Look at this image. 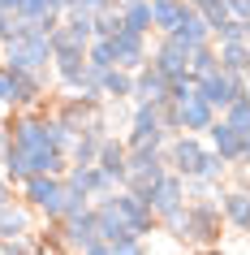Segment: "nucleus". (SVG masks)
<instances>
[{"label": "nucleus", "instance_id": "obj_1", "mask_svg": "<svg viewBox=\"0 0 250 255\" xmlns=\"http://www.w3.org/2000/svg\"><path fill=\"white\" fill-rule=\"evenodd\" d=\"M160 225L168 229L177 242H185V247H216L224 234V216L220 208H216V199H185L181 208L172 216H164Z\"/></svg>", "mask_w": 250, "mask_h": 255}, {"label": "nucleus", "instance_id": "obj_2", "mask_svg": "<svg viewBox=\"0 0 250 255\" xmlns=\"http://www.w3.org/2000/svg\"><path fill=\"white\" fill-rule=\"evenodd\" d=\"M0 65L4 69H48L52 65V43H48V30H26V35H13V39L0 43Z\"/></svg>", "mask_w": 250, "mask_h": 255}, {"label": "nucleus", "instance_id": "obj_3", "mask_svg": "<svg viewBox=\"0 0 250 255\" xmlns=\"http://www.w3.org/2000/svg\"><path fill=\"white\" fill-rule=\"evenodd\" d=\"M17 199L26 203L30 212H39L43 221H61V195H65V177L61 173H30L17 182Z\"/></svg>", "mask_w": 250, "mask_h": 255}, {"label": "nucleus", "instance_id": "obj_4", "mask_svg": "<svg viewBox=\"0 0 250 255\" xmlns=\"http://www.w3.org/2000/svg\"><path fill=\"white\" fill-rule=\"evenodd\" d=\"M164 169H168L164 164V147H125V182L121 186L134 190V195H143Z\"/></svg>", "mask_w": 250, "mask_h": 255}, {"label": "nucleus", "instance_id": "obj_5", "mask_svg": "<svg viewBox=\"0 0 250 255\" xmlns=\"http://www.w3.org/2000/svg\"><path fill=\"white\" fill-rule=\"evenodd\" d=\"M172 130L160 126L156 104H134L130 108V126H125V147H164V138Z\"/></svg>", "mask_w": 250, "mask_h": 255}, {"label": "nucleus", "instance_id": "obj_6", "mask_svg": "<svg viewBox=\"0 0 250 255\" xmlns=\"http://www.w3.org/2000/svg\"><path fill=\"white\" fill-rule=\"evenodd\" d=\"M194 95L203 100V104H211L216 113H220L229 100L246 95V74H224V69H211V74L194 78Z\"/></svg>", "mask_w": 250, "mask_h": 255}, {"label": "nucleus", "instance_id": "obj_7", "mask_svg": "<svg viewBox=\"0 0 250 255\" xmlns=\"http://www.w3.org/2000/svg\"><path fill=\"white\" fill-rule=\"evenodd\" d=\"M203 143H207L224 164H246L250 160V134H242V130H233V126H224L220 117L203 130Z\"/></svg>", "mask_w": 250, "mask_h": 255}, {"label": "nucleus", "instance_id": "obj_8", "mask_svg": "<svg viewBox=\"0 0 250 255\" xmlns=\"http://www.w3.org/2000/svg\"><path fill=\"white\" fill-rule=\"evenodd\" d=\"M203 147H207V143H203V134H185V130H172V134L164 138V164H168L172 173H181V177H194Z\"/></svg>", "mask_w": 250, "mask_h": 255}, {"label": "nucleus", "instance_id": "obj_9", "mask_svg": "<svg viewBox=\"0 0 250 255\" xmlns=\"http://www.w3.org/2000/svg\"><path fill=\"white\" fill-rule=\"evenodd\" d=\"M143 199H147V208L156 212V221H164V216H172L177 208L185 203V182H181V173H172V169H164V173L151 182V186L143 190Z\"/></svg>", "mask_w": 250, "mask_h": 255}, {"label": "nucleus", "instance_id": "obj_10", "mask_svg": "<svg viewBox=\"0 0 250 255\" xmlns=\"http://www.w3.org/2000/svg\"><path fill=\"white\" fill-rule=\"evenodd\" d=\"M108 199H112V208L121 212V221L130 225V234H134V238H147V234H156V229H160L156 212L147 208V199H143V195H134V190H125V186H121V190H112Z\"/></svg>", "mask_w": 250, "mask_h": 255}, {"label": "nucleus", "instance_id": "obj_11", "mask_svg": "<svg viewBox=\"0 0 250 255\" xmlns=\"http://www.w3.org/2000/svg\"><path fill=\"white\" fill-rule=\"evenodd\" d=\"M48 69L56 74V82H61L65 91H82L86 82H95V74H91V65H86V52H82V48H56Z\"/></svg>", "mask_w": 250, "mask_h": 255}, {"label": "nucleus", "instance_id": "obj_12", "mask_svg": "<svg viewBox=\"0 0 250 255\" xmlns=\"http://www.w3.org/2000/svg\"><path fill=\"white\" fill-rule=\"evenodd\" d=\"M9 108L13 113L43 108V74L39 69H9Z\"/></svg>", "mask_w": 250, "mask_h": 255}, {"label": "nucleus", "instance_id": "obj_13", "mask_svg": "<svg viewBox=\"0 0 250 255\" xmlns=\"http://www.w3.org/2000/svg\"><path fill=\"white\" fill-rule=\"evenodd\" d=\"M211 121H216V108L203 104L194 91L185 95V100H177V104H172V130H185V134H203Z\"/></svg>", "mask_w": 250, "mask_h": 255}, {"label": "nucleus", "instance_id": "obj_14", "mask_svg": "<svg viewBox=\"0 0 250 255\" xmlns=\"http://www.w3.org/2000/svg\"><path fill=\"white\" fill-rule=\"evenodd\" d=\"M147 61L164 74V78H177V74H190V48L177 43L172 35H160L156 52H147Z\"/></svg>", "mask_w": 250, "mask_h": 255}, {"label": "nucleus", "instance_id": "obj_15", "mask_svg": "<svg viewBox=\"0 0 250 255\" xmlns=\"http://www.w3.org/2000/svg\"><path fill=\"white\" fill-rule=\"evenodd\" d=\"M216 208H220V216H224V225L233 229V234H246L250 229V195H246V186H233V190H216Z\"/></svg>", "mask_w": 250, "mask_h": 255}, {"label": "nucleus", "instance_id": "obj_16", "mask_svg": "<svg viewBox=\"0 0 250 255\" xmlns=\"http://www.w3.org/2000/svg\"><path fill=\"white\" fill-rule=\"evenodd\" d=\"M164 91H168V78H164V74H160L151 61H143V65L134 69L130 104H151V100H164Z\"/></svg>", "mask_w": 250, "mask_h": 255}, {"label": "nucleus", "instance_id": "obj_17", "mask_svg": "<svg viewBox=\"0 0 250 255\" xmlns=\"http://www.w3.org/2000/svg\"><path fill=\"white\" fill-rule=\"evenodd\" d=\"M56 225H61L65 251H82L86 242L99 238V221H95V208H86V212H78V216H65V221H56Z\"/></svg>", "mask_w": 250, "mask_h": 255}, {"label": "nucleus", "instance_id": "obj_18", "mask_svg": "<svg viewBox=\"0 0 250 255\" xmlns=\"http://www.w3.org/2000/svg\"><path fill=\"white\" fill-rule=\"evenodd\" d=\"M108 43H112V56H117V65H121V69H130V74L143 65L147 52H151V48H147V35H138V30H125V26H121Z\"/></svg>", "mask_w": 250, "mask_h": 255}, {"label": "nucleus", "instance_id": "obj_19", "mask_svg": "<svg viewBox=\"0 0 250 255\" xmlns=\"http://www.w3.org/2000/svg\"><path fill=\"white\" fill-rule=\"evenodd\" d=\"M61 177H65L69 186H82L91 199H99V195H112V190H117V182H112L99 164H69Z\"/></svg>", "mask_w": 250, "mask_h": 255}, {"label": "nucleus", "instance_id": "obj_20", "mask_svg": "<svg viewBox=\"0 0 250 255\" xmlns=\"http://www.w3.org/2000/svg\"><path fill=\"white\" fill-rule=\"evenodd\" d=\"M95 164H99V169L117 182V190H121V182H125V138L104 134L99 138V151H95Z\"/></svg>", "mask_w": 250, "mask_h": 255}, {"label": "nucleus", "instance_id": "obj_21", "mask_svg": "<svg viewBox=\"0 0 250 255\" xmlns=\"http://www.w3.org/2000/svg\"><path fill=\"white\" fill-rule=\"evenodd\" d=\"M35 229V212L22 199H4L0 203V238H22Z\"/></svg>", "mask_w": 250, "mask_h": 255}, {"label": "nucleus", "instance_id": "obj_22", "mask_svg": "<svg viewBox=\"0 0 250 255\" xmlns=\"http://www.w3.org/2000/svg\"><path fill=\"white\" fill-rule=\"evenodd\" d=\"M95 78H99V95H104V104H125V100H130V82H134L130 69L108 65L104 74H95Z\"/></svg>", "mask_w": 250, "mask_h": 255}, {"label": "nucleus", "instance_id": "obj_23", "mask_svg": "<svg viewBox=\"0 0 250 255\" xmlns=\"http://www.w3.org/2000/svg\"><path fill=\"white\" fill-rule=\"evenodd\" d=\"M168 35H172L177 43H185V48H198V43H211V30H207V22H203V17H198L194 9H185V13H181V22H177V26H172Z\"/></svg>", "mask_w": 250, "mask_h": 255}, {"label": "nucleus", "instance_id": "obj_24", "mask_svg": "<svg viewBox=\"0 0 250 255\" xmlns=\"http://www.w3.org/2000/svg\"><path fill=\"white\" fill-rule=\"evenodd\" d=\"M147 9H151V30L168 35V30L181 22V13L190 4H185V0H147Z\"/></svg>", "mask_w": 250, "mask_h": 255}, {"label": "nucleus", "instance_id": "obj_25", "mask_svg": "<svg viewBox=\"0 0 250 255\" xmlns=\"http://www.w3.org/2000/svg\"><path fill=\"white\" fill-rule=\"evenodd\" d=\"M216 65H220L224 74H246V69H250L246 39H237V43H216Z\"/></svg>", "mask_w": 250, "mask_h": 255}, {"label": "nucleus", "instance_id": "obj_26", "mask_svg": "<svg viewBox=\"0 0 250 255\" xmlns=\"http://www.w3.org/2000/svg\"><path fill=\"white\" fill-rule=\"evenodd\" d=\"M121 26L125 30H138V35H151V9H147V0H130V4H121Z\"/></svg>", "mask_w": 250, "mask_h": 255}, {"label": "nucleus", "instance_id": "obj_27", "mask_svg": "<svg viewBox=\"0 0 250 255\" xmlns=\"http://www.w3.org/2000/svg\"><path fill=\"white\" fill-rule=\"evenodd\" d=\"M95 151H99V138L86 134V130H78L65 156H69V164H95Z\"/></svg>", "mask_w": 250, "mask_h": 255}, {"label": "nucleus", "instance_id": "obj_28", "mask_svg": "<svg viewBox=\"0 0 250 255\" xmlns=\"http://www.w3.org/2000/svg\"><path fill=\"white\" fill-rule=\"evenodd\" d=\"M224 173H229V164H224V160H220V156H216L211 147H203L194 177H203V182H211V186H220V182H224Z\"/></svg>", "mask_w": 250, "mask_h": 255}, {"label": "nucleus", "instance_id": "obj_29", "mask_svg": "<svg viewBox=\"0 0 250 255\" xmlns=\"http://www.w3.org/2000/svg\"><path fill=\"white\" fill-rule=\"evenodd\" d=\"M82 52H86V65H91V74H104L108 65H117V56H112V43H108V39H91Z\"/></svg>", "mask_w": 250, "mask_h": 255}, {"label": "nucleus", "instance_id": "obj_30", "mask_svg": "<svg viewBox=\"0 0 250 255\" xmlns=\"http://www.w3.org/2000/svg\"><path fill=\"white\" fill-rule=\"evenodd\" d=\"M250 35V17H224L220 26L211 30V43H237Z\"/></svg>", "mask_w": 250, "mask_h": 255}, {"label": "nucleus", "instance_id": "obj_31", "mask_svg": "<svg viewBox=\"0 0 250 255\" xmlns=\"http://www.w3.org/2000/svg\"><path fill=\"white\" fill-rule=\"evenodd\" d=\"M216 65V43H198V48H190V78H203V74H211Z\"/></svg>", "mask_w": 250, "mask_h": 255}, {"label": "nucleus", "instance_id": "obj_32", "mask_svg": "<svg viewBox=\"0 0 250 255\" xmlns=\"http://www.w3.org/2000/svg\"><path fill=\"white\" fill-rule=\"evenodd\" d=\"M86 208H91V195H86L82 186H69V182H65V195H61V221L86 212Z\"/></svg>", "mask_w": 250, "mask_h": 255}, {"label": "nucleus", "instance_id": "obj_33", "mask_svg": "<svg viewBox=\"0 0 250 255\" xmlns=\"http://www.w3.org/2000/svg\"><path fill=\"white\" fill-rule=\"evenodd\" d=\"M121 30V13L117 9H95V26H91V39H112Z\"/></svg>", "mask_w": 250, "mask_h": 255}, {"label": "nucleus", "instance_id": "obj_34", "mask_svg": "<svg viewBox=\"0 0 250 255\" xmlns=\"http://www.w3.org/2000/svg\"><path fill=\"white\" fill-rule=\"evenodd\" d=\"M0 255H39V238L22 234V238H0Z\"/></svg>", "mask_w": 250, "mask_h": 255}, {"label": "nucleus", "instance_id": "obj_35", "mask_svg": "<svg viewBox=\"0 0 250 255\" xmlns=\"http://www.w3.org/2000/svg\"><path fill=\"white\" fill-rule=\"evenodd\" d=\"M112 255H151V251H147V238H125L112 247Z\"/></svg>", "mask_w": 250, "mask_h": 255}, {"label": "nucleus", "instance_id": "obj_36", "mask_svg": "<svg viewBox=\"0 0 250 255\" xmlns=\"http://www.w3.org/2000/svg\"><path fill=\"white\" fill-rule=\"evenodd\" d=\"M78 255H112V247H108L104 238H95V242H86V247H82Z\"/></svg>", "mask_w": 250, "mask_h": 255}, {"label": "nucleus", "instance_id": "obj_37", "mask_svg": "<svg viewBox=\"0 0 250 255\" xmlns=\"http://www.w3.org/2000/svg\"><path fill=\"white\" fill-rule=\"evenodd\" d=\"M224 9L233 17H250V0H224Z\"/></svg>", "mask_w": 250, "mask_h": 255}, {"label": "nucleus", "instance_id": "obj_38", "mask_svg": "<svg viewBox=\"0 0 250 255\" xmlns=\"http://www.w3.org/2000/svg\"><path fill=\"white\" fill-rule=\"evenodd\" d=\"M0 108H9V69L0 65Z\"/></svg>", "mask_w": 250, "mask_h": 255}, {"label": "nucleus", "instance_id": "obj_39", "mask_svg": "<svg viewBox=\"0 0 250 255\" xmlns=\"http://www.w3.org/2000/svg\"><path fill=\"white\" fill-rule=\"evenodd\" d=\"M22 4H26V0H0V9H4V13H22Z\"/></svg>", "mask_w": 250, "mask_h": 255}, {"label": "nucleus", "instance_id": "obj_40", "mask_svg": "<svg viewBox=\"0 0 250 255\" xmlns=\"http://www.w3.org/2000/svg\"><path fill=\"white\" fill-rule=\"evenodd\" d=\"M198 255H229V251H224L220 242H216V247H198Z\"/></svg>", "mask_w": 250, "mask_h": 255}, {"label": "nucleus", "instance_id": "obj_41", "mask_svg": "<svg viewBox=\"0 0 250 255\" xmlns=\"http://www.w3.org/2000/svg\"><path fill=\"white\" fill-rule=\"evenodd\" d=\"M0 138H4V117H0Z\"/></svg>", "mask_w": 250, "mask_h": 255}, {"label": "nucleus", "instance_id": "obj_42", "mask_svg": "<svg viewBox=\"0 0 250 255\" xmlns=\"http://www.w3.org/2000/svg\"><path fill=\"white\" fill-rule=\"evenodd\" d=\"M39 255H61V251H39Z\"/></svg>", "mask_w": 250, "mask_h": 255}]
</instances>
